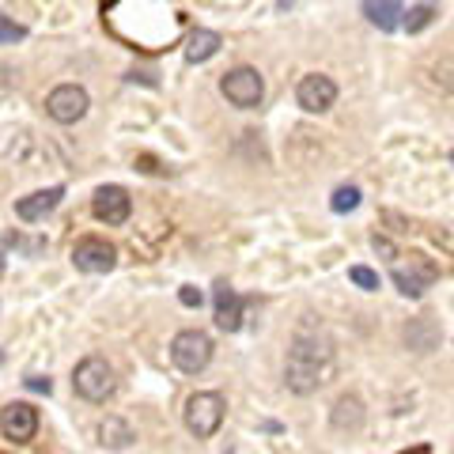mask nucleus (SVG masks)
<instances>
[{"instance_id": "f257e3e1", "label": "nucleus", "mask_w": 454, "mask_h": 454, "mask_svg": "<svg viewBox=\"0 0 454 454\" xmlns=\"http://www.w3.org/2000/svg\"><path fill=\"white\" fill-rule=\"evenodd\" d=\"M333 372V340L322 330H300L288 348V364H284V382L292 394H315Z\"/></svg>"}, {"instance_id": "aec40b11", "label": "nucleus", "mask_w": 454, "mask_h": 454, "mask_svg": "<svg viewBox=\"0 0 454 454\" xmlns=\"http://www.w3.org/2000/svg\"><path fill=\"white\" fill-rule=\"evenodd\" d=\"M348 280L356 284V288H364V292H375L379 288V273H375V269H367V265H352L348 269Z\"/></svg>"}, {"instance_id": "4be33fe9", "label": "nucleus", "mask_w": 454, "mask_h": 454, "mask_svg": "<svg viewBox=\"0 0 454 454\" xmlns=\"http://www.w3.org/2000/svg\"><path fill=\"white\" fill-rule=\"evenodd\" d=\"M178 300H182V307H201V303H205V295H201V288H193V284H186V288L178 292Z\"/></svg>"}, {"instance_id": "b1692460", "label": "nucleus", "mask_w": 454, "mask_h": 454, "mask_svg": "<svg viewBox=\"0 0 454 454\" xmlns=\"http://www.w3.org/2000/svg\"><path fill=\"white\" fill-rule=\"evenodd\" d=\"M27 387L38 390V394H50V390H53V382H50V379H42V375H31V379H27Z\"/></svg>"}, {"instance_id": "393cba45", "label": "nucleus", "mask_w": 454, "mask_h": 454, "mask_svg": "<svg viewBox=\"0 0 454 454\" xmlns=\"http://www.w3.org/2000/svg\"><path fill=\"white\" fill-rule=\"evenodd\" d=\"M98 4H103V12H106V8H114V4H118V0H98Z\"/></svg>"}, {"instance_id": "f8f14e48", "label": "nucleus", "mask_w": 454, "mask_h": 454, "mask_svg": "<svg viewBox=\"0 0 454 454\" xmlns=\"http://www.w3.org/2000/svg\"><path fill=\"white\" fill-rule=\"evenodd\" d=\"M65 201V186H50V190H35L16 201V216L23 223H42L50 216V212H57V205Z\"/></svg>"}, {"instance_id": "6e6552de", "label": "nucleus", "mask_w": 454, "mask_h": 454, "mask_svg": "<svg viewBox=\"0 0 454 454\" xmlns=\"http://www.w3.org/2000/svg\"><path fill=\"white\" fill-rule=\"evenodd\" d=\"M0 432L12 443H31L38 435V409L31 402H12L0 409Z\"/></svg>"}, {"instance_id": "5701e85b", "label": "nucleus", "mask_w": 454, "mask_h": 454, "mask_svg": "<svg viewBox=\"0 0 454 454\" xmlns=\"http://www.w3.org/2000/svg\"><path fill=\"white\" fill-rule=\"evenodd\" d=\"M372 247H375V254H382V258H390V262L397 258V250H394V243H390L387 235H375V239H372Z\"/></svg>"}, {"instance_id": "20e7f679", "label": "nucleus", "mask_w": 454, "mask_h": 454, "mask_svg": "<svg viewBox=\"0 0 454 454\" xmlns=\"http://www.w3.org/2000/svg\"><path fill=\"white\" fill-rule=\"evenodd\" d=\"M170 364H175L182 375H201L212 364V337L201 330L175 333V340H170Z\"/></svg>"}, {"instance_id": "9b49d317", "label": "nucleus", "mask_w": 454, "mask_h": 454, "mask_svg": "<svg viewBox=\"0 0 454 454\" xmlns=\"http://www.w3.org/2000/svg\"><path fill=\"white\" fill-rule=\"evenodd\" d=\"M390 277H394L397 288H402V295H409V300H420V295L432 288V280H435V265L428 258H420V254H413L409 265H394Z\"/></svg>"}, {"instance_id": "423d86ee", "label": "nucleus", "mask_w": 454, "mask_h": 454, "mask_svg": "<svg viewBox=\"0 0 454 454\" xmlns=\"http://www.w3.org/2000/svg\"><path fill=\"white\" fill-rule=\"evenodd\" d=\"M88 106H91V98L80 83H61V88H53L46 95V114L61 125H76L83 114H88Z\"/></svg>"}, {"instance_id": "39448f33", "label": "nucleus", "mask_w": 454, "mask_h": 454, "mask_svg": "<svg viewBox=\"0 0 454 454\" xmlns=\"http://www.w3.org/2000/svg\"><path fill=\"white\" fill-rule=\"evenodd\" d=\"M220 91H223V98H227L231 106L254 110V106H262V98H265V80H262L258 68L239 65V68H231V73H223Z\"/></svg>"}, {"instance_id": "6ab92c4d", "label": "nucleus", "mask_w": 454, "mask_h": 454, "mask_svg": "<svg viewBox=\"0 0 454 454\" xmlns=\"http://www.w3.org/2000/svg\"><path fill=\"white\" fill-rule=\"evenodd\" d=\"M330 208H333V212H352V208H360V190H356V186H340V190H333Z\"/></svg>"}, {"instance_id": "7ed1b4c3", "label": "nucleus", "mask_w": 454, "mask_h": 454, "mask_svg": "<svg viewBox=\"0 0 454 454\" xmlns=\"http://www.w3.org/2000/svg\"><path fill=\"white\" fill-rule=\"evenodd\" d=\"M223 413H227L223 394H216V390H197V394H190V402H186V428H190V435L212 439V435L220 432Z\"/></svg>"}, {"instance_id": "bb28decb", "label": "nucleus", "mask_w": 454, "mask_h": 454, "mask_svg": "<svg viewBox=\"0 0 454 454\" xmlns=\"http://www.w3.org/2000/svg\"><path fill=\"white\" fill-rule=\"evenodd\" d=\"M0 360H4V352H0Z\"/></svg>"}, {"instance_id": "a878e982", "label": "nucleus", "mask_w": 454, "mask_h": 454, "mask_svg": "<svg viewBox=\"0 0 454 454\" xmlns=\"http://www.w3.org/2000/svg\"><path fill=\"white\" fill-rule=\"evenodd\" d=\"M450 163H454V152H450Z\"/></svg>"}, {"instance_id": "9d476101", "label": "nucleus", "mask_w": 454, "mask_h": 454, "mask_svg": "<svg viewBox=\"0 0 454 454\" xmlns=\"http://www.w3.org/2000/svg\"><path fill=\"white\" fill-rule=\"evenodd\" d=\"M295 103H300L307 114H325L337 103V83L325 73H307L295 88Z\"/></svg>"}, {"instance_id": "1a4fd4ad", "label": "nucleus", "mask_w": 454, "mask_h": 454, "mask_svg": "<svg viewBox=\"0 0 454 454\" xmlns=\"http://www.w3.org/2000/svg\"><path fill=\"white\" fill-rule=\"evenodd\" d=\"M91 212H95L98 223L121 227L125 220L133 216V197L125 193L121 186H103V190H95V197H91Z\"/></svg>"}, {"instance_id": "412c9836", "label": "nucleus", "mask_w": 454, "mask_h": 454, "mask_svg": "<svg viewBox=\"0 0 454 454\" xmlns=\"http://www.w3.org/2000/svg\"><path fill=\"white\" fill-rule=\"evenodd\" d=\"M23 38H27V27L23 23L0 16V46H12V42H23Z\"/></svg>"}, {"instance_id": "a211bd4d", "label": "nucleus", "mask_w": 454, "mask_h": 454, "mask_svg": "<svg viewBox=\"0 0 454 454\" xmlns=\"http://www.w3.org/2000/svg\"><path fill=\"white\" fill-rule=\"evenodd\" d=\"M402 23H405V31H409V35H420L424 27H432V23H435V8H432V4L409 8L405 16H402Z\"/></svg>"}, {"instance_id": "4468645a", "label": "nucleus", "mask_w": 454, "mask_h": 454, "mask_svg": "<svg viewBox=\"0 0 454 454\" xmlns=\"http://www.w3.org/2000/svg\"><path fill=\"white\" fill-rule=\"evenodd\" d=\"M364 16L372 27H379V31H397L402 27V0H364Z\"/></svg>"}, {"instance_id": "f03ea898", "label": "nucleus", "mask_w": 454, "mask_h": 454, "mask_svg": "<svg viewBox=\"0 0 454 454\" xmlns=\"http://www.w3.org/2000/svg\"><path fill=\"white\" fill-rule=\"evenodd\" d=\"M114 387H118V379H114V367L103 360V356H83L76 364L73 372V390L83 397V402H106V397L114 394Z\"/></svg>"}, {"instance_id": "ddd939ff", "label": "nucleus", "mask_w": 454, "mask_h": 454, "mask_svg": "<svg viewBox=\"0 0 454 454\" xmlns=\"http://www.w3.org/2000/svg\"><path fill=\"white\" fill-rule=\"evenodd\" d=\"M212 300H216V325L223 333H235L243 325V300H239V292L231 284H216Z\"/></svg>"}, {"instance_id": "f3484780", "label": "nucleus", "mask_w": 454, "mask_h": 454, "mask_svg": "<svg viewBox=\"0 0 454 454\" xmlns=\"http://www.w3.org/2000/svg\"><path fill=\"white\" fill-rule=\"evenodd\" d=\"M98 443L103 447H129V443H137V432H133L129 420L106 417L103 424H98Z\"/></svg>"}, {"instance_id": "0eeeda50", "label": "nucleus", "mask_w": 454, "mask_h": 454, "mask_svg": "<svg viewBox=\"0 0 454 454\" xmlns=\"http://www.w3.org/2000/svg\"><path fill=\"white\" fill-rule=\"evenodd\" d=\"M73 265L80 273H110V269L118 265V250L98 235H83L73 247Z\"/></svg>"}, {"instance_id": "dca6fc26", "label": "nucleus", "mask_w": 454, "mask_h": 454, "mask_svg": "<svg viewBox=\"0 0 454 454\" xmlns=\"http://www.w3.org/2000/svg\"><path fill=\"white\" fill-rule=\"evenodd\" d=\"M360 424H364V402L360 397H337V405H333V428L337 432H360Z\"/></svg>"}, {"instance_id": "2eb2a0df", "label": "nucleus", "mask_w": 454, "mask_h": 454, "mask_svg": "<svg viewBox=\"0 0 454 454\" xmlns=\"http://www.w3.org/2000/svg\"><path fill=\"white\" fill-rule=\"evenodd\" d=\"M220 46H223V38L216 31H205V27H197V31L186 38V61L190 65H205V61H212V57L220 53Z\"/></svg>"}, {"instance_id": "cd10ccee", "label": "nucleus", "mask_w": 454, "mask_h": 454, "mask_svg": "<svg viewBox=\"0 0 454 454\" xmlns=\"http://www.w3.org/2000/svg\"><path fill=\"white\" fill-rule=\"evenodd\" d=\"M424 4H432V0H424Z\"/></svg>"}]
</instances>
